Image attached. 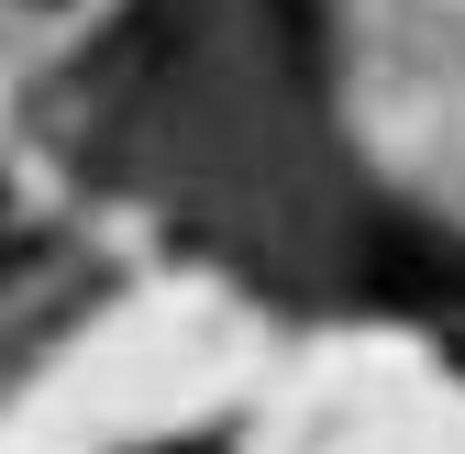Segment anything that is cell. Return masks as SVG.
<instances>
[{"label":"cell","instance_id":"cell-1","mask_svg":"<svg viewBox=\"0 0 465 454\" xmlns=\"http://www.w3.org/2000/svg\"><path fill=\"white\" fill-rule=\"evenodd\" d=\"M366 277H377V300H399V311L465 321V244L421 233V222H388V233H377V255H366Z\"/></svg>","mask_w":465,"mask_h":454},{"label":"cell","instance_id":"cell-2","mask_svg":"<svg viewBox=\"0 0 465 454\" xmlns=\"http://www.w3.org/2000/svg\"><path fill=\"white\" fill-rule=\"evenodd\" d=\"M443 344H454V366H465V321H454V332H443Z\"/></svg>","mask_w":465,"mask_h":454},{"label":"cell","instance_id":"cell-3","mask_svg":"<svg viewBox=\"0 0 465 454\" xmlns=\"http://www.w3.org/2000/svg\"><path fill=\"white\" fill-rule=\"evenodd\" d=\"M288 23H311V0H288Z\"/></svg>","mask_w":465,"mask_h":454}]
</instances>
